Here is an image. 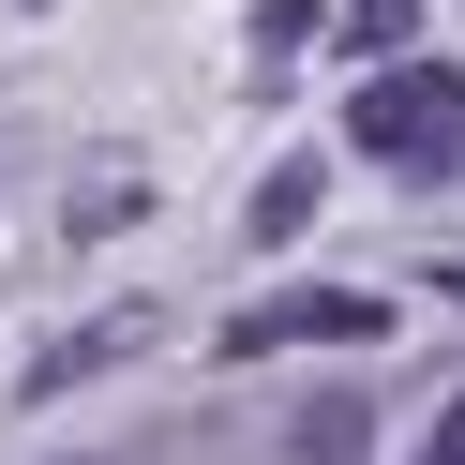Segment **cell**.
<instances>
[{
  "label": "cell",
  "mask_w": 465,
  "mask_h": 465,
  "mask_svg": "<svg viewBox=\"0 0 465 465\" xmlns=\"http://www.w3.org/2000/svg\"><path fill=\"white\" fill-rule=\"evenodd\" d=\"M345 151L391 165V181L465 165V75L450 61H375V91H345Z\"/></svg>",
  "instance_id": "cell-1"
},
{
  "label": "cell",
  "mask_w": 465,
  "mask_h": 465,
  "mask_svg": "<svg viewBox=\"0 0 465 465\" xmlns=\"http://www.w3.org/2000/svg\"><path fill=\"white\" fill-rule=\"evenodd\" d=\"M391 331V301H375V285H285V301H241L225 315V361H271V345H375Z\"/></svg>",
  "instance_id": "cell-2"
},
{
  "label": "cell",
  "mask_w": 465,
  "mask_h": 465,
  "mask_svg": "<svg viewBox=\"0 0 465 465\" xmlns=\"http://www.w3.org/2000/svg\"><path fill=\"white\" fill-rule=\"evenodd\" d=\"M315 195H331V165H315V151H285L271 181H255V211H241V225H255V241H301V225H315Z\"/></svg>",
  "instance_id": "cell-3"
},
{
  "label": "cell",
  "mask_w": 465,
  "mask_h": 465,
  "mask_svg": "<svg viewBox=\"0 0 465 465\" xmlns=\"http://www.w3.org/2000/svg\"><path fill=\"white\" fill-rule=\"evenodd\" d=\"M361 450H375L361 391H331V405H301V420H285V465H361Z\"/></svg>",
  "instance_id": "cell-4"
},
{
  "label": "cell",
  "mask_w": 465,
  "mask_h": 465,
  "mask_svg": "<svg viewBox=\"0 0 465 465\" xmlns=\"http://www.w3.org/2000/svg\"><path fill=\"white\" fill-rule=\"evenodd\" d=\"M135 331H151V315H105V331H75V345H45V361H31V391H75V375H105V361H121Z\"/></svg>",
  "instance_id": "cell-5"
},
{
  "label": "cell",
  "mask_w": 465,
  "mask_h": 465,
  "mask_svg": "<svg viewBox=\"0 0 465 465\" xmlns=\"http://www.w3.org/2000/svg\"><path fill=\"white\" fill-rule=\"evenodd\" d=\"M405 31H420V0H345V45H361V61H391Z\"/></svg>",
  "instance_id": "cell-6"
},
{
  "label": "cell",
  "mask_w": 465,
  "mask_h": 465,
  "mask_svg": "<svg viewBox=\"0 0 465 465\" xmlns=\"http://www.w3.org/2000/svg\"><path fill=\"white\" fill-rule=\"evenodd\" d=\"M435 465H465V391H450V420H435Z\"/></svg>",
  "instance_id": "cell-7"
},
{
  "label": "cell",
  "mask_w": 465,
  "mask_h": 465,
  "mask_svg": "<svg viewBox=\"0 0 465 465\" xmlns=\"http://www.w3.org/2000/svg\"><path fill=\"white\" fill-rule=\"evenodd\" d=\"M435 301H450V315H465V255H450V271H435Z\"/></svg>",
  "instance_id": "cell-8"
}]
</instances>
